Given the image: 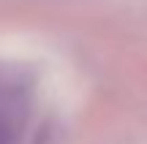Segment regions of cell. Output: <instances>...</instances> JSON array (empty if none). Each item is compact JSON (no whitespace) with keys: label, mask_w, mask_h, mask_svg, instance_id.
Returning a JSON list of instances; mask_svg holds the SVG:
<instances>
[{"label":"cell","mask_w":147,"mask_h":144,"mask_svg":"<svg viewBox=\"0 0 147 144\" xmlns=\"http://www.w3.org/2000/svg\"><path fill=\"white\" fill-rule=\"evenodd\" d=\"M0 144H19V123L5 109H0Z\"/></svg>","instance_id":"6da1fadb"}]
</instances>
